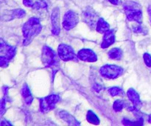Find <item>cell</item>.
Here are the masks:
<instances>
[{
  "label": "cell",
  "instance_id": "4316f807",
  "mask_svg": "<svg viewBox=\"0 0 151 126\" xmlns=\"http://www.w3.org/2000/svg\"><path fill=\"white\" fill-rule=\"evenodd\" d=\"M5 96H4V97L2 98L1 101V116H2L4 114V111H5L6 102H7V99H6Z\"/></svg>",
  "mask_w": 151,
  "mask_h": 126
},
{
  "label": "cell",
  "instance_id": "5bb4252c",
  "mask_svg": "<svg viewBox=\"0 0 151 126\" xmlns=\"http://www.w3.org/2000/svg\"><path fill=\"white\" fill-rule=\"evenodd\" d=\"M59 117L63 120L65 122L70 125H80V122L69 113L66 111H61L59 112Z\"/></svg>",
  "mask_w": 151,
  "mask_h": 126
},
{
  "label": "cell",
  "instance_id": "83f0119b",
  "mask_svg": "<svg viewBox=\"0 0 151 126\" xmlns=\"http://www.w3.org/2000/svg\"><path fill=\"white\" fill-rule=\"evenodd\" d=\"M102 89H103V87L101 86V84H98V83H96V84H94L93 85V90L95 92H97V93H99V92L101 91Z\"/></svg>",
  "mask_w": 151,
  "mask_h": 126
},
{
  "label": "cell",
  "instance_id": "ba28073f",
  "mask_svg": "<svg viewBox=\"0 0 151 126\" xmlns=\"http://www.w3.org/2000/svg\"><path fill=\"white\" fill-rule=\"evenodd\" d=\"M83 19L84 22L91 28L97 26V21H98V16L96 12L91 7H86L83 10L82 13Z\"/></svg>",
  "mask_w": 151,
  "mask_h": 126
},
{
  "label": "cell",
  "instance_id": "7a4b0ae2",
  "mask_svg": "<svg viewBox=\"0 0 151 126\" xmlns=\"http://www.w3.org/2000/svg\"><path fill=\"white\" fill-rule=\"evenodd\" d=\"M59 56L49 46H44L41 52V62L44 66L50 68L52 71L53 76L55 74L60 68Z\"/></svg>",
  "mask_w": 151,
  "mask_h": 126
},
{
  "label": "cell",
  "instance_id": "ac0fdd59",
  "mask_svg": "<svg viewBox=\"0 0 151 126\" xmlns=\"http://www.w3.org/2000/svg\"><path fill=\"white\" fill-rule=\"evenodd\" d=\"M86 119L87 121L89 123H91V124L96 125L100 124V119H99L98 117H97L92 111H91V110L88 111V113H87Z\"/></svg>",
  "mask_w": 151,
  "mask_h": 126
},
{
  "label": "cell",
  "instance_id": "d6986e66",
  "mask_svg": "<svg viewBox=\"0 0 151 126\" xmlns=\"http://www.w3.org/2000/svg\"><path fill=\"white\" fill-rule=\"evenodd\" d=\"M49 7L48 1L47 0H37L34 2L32 8L34 10H39L41 9H47Z\"/></svg>",
  "mask_w": 151,
  "mask_h": 126
},
{
  "label": "cell",
  "instance_id": "4fadbf2b",
  "mask_svg": "<svg viewBox=\"0 0 151 126\" xmlns=\"http://www.w3.org/2000/svg\"><path fill=\"white\" fill-rule=\"evenodd\" d=\"M115 42V33L113 30H109L104 34L103 42L101 43L102 48H107L114 44Z\"/></svg>",
  "mask_w": 151,
  "mask_h": 126
},
{
  "label": "cell",
  "instance_id": "8fae6325",
  "mask_svg": "<svg viewBox=\"0 0 151 126\" xmlns=\"http://www.w3.org/2000/svg\"><path fill=\"white\" fill-rule=\"evenodd\" d=\"M78 59L83 62H94L97 60V54L92 50L88 48L81 49L78 53Z\"/></svg>",
  "mask_w": 151,
  "mask_h": 126
},
{
  "label": "cell",
  "instance_id": "cb8c5ba5",
  "mask_svg": "<svg viewBox=\"0 0 151 126\" xmlns=\"http://www.w3.org/2000/svg\"><path fill=\"white\" fill-rule=\"evenodd\" d=\"M133 31L136 34H147V31L145 30V28H143L142 25H140V24H139V25L137 26H134L133 27Z\"/></svg>",
  "mask_w": 151,
  "mask_h": 126
},
{
  "label": "cell",
  "instance_id": "ffe728a7",
  "mask_svg": "<svg viewBox=\"0 0 151 126\" xmlns=\"http://www.w3.org/2000/svg\"><path fill=\"white\" fill-rule=\"evenodd\" d=\"M26 15V12L23 9H15V10L10 11V16H11L10 20L13 19H21L23 18Z\"/></svg>",
  "mask_w": 151,
  "mask_h": 126
},
{
  "label": "cell",
  "instance_id": "1f68e13d",
  "mask_svg": "<svg viewBox=\"0 0 151 126\" xmlns=\"http://www.w3.org/2000/svg\"><path fill=\"white\" fill-rule=\"evenodd\" d=\"M147 13H148L149 19H150V24H151V5L149 6L148 8H147Z\"/></svg>",
  "mask_w": 151,
  "mask_h": 126
},
{
  "label": "cell",
  "instance_id": "f1b7e54d",
  "mask_svg": "<svg viewBox=\"0 0 151 126\" xmlns=\"http://www.w3.org/2000/svg\"><path fill=\"white\" fill-rule=\"evenodd\" d=\"M23 4L27 7H32L34 2L33 0H23Z\"/></svg>",
  "mask_w": 151,
  "mask_h": 126
},
{
  "label": "cell",
  "instance_id": "30bf717a",
  "mask_svg": "<svg viewBox=\"0 0 151 126\" xmlns=\"http://www.w3.org/2000/svg\"><path fill=\"white\" fill-rule=\"evenodd\" d=\"M52 34L55 36L58 35L60 33V10L58 7H55L52 12Z\"/></svg>",
  "mask_w": 151,
  "mask_h": 126
},
{
  "label": "cell",
  "instance_id": "d6a6232c",
  "mask_svg": "<svg viewBox=\"0 0 151 126\" xmlns=\"http://www.w3.org/2000/svg\"><path fill=\"white\" fill-rule=\"evenodd\" d=\"M148 122L150 123H151V114H150V115H149V117H148Z\"/></svg>",
  "mask_w": 151,
  "mask_h": 126
},
{
  "label": "cell",
  "instance_id": "5b68a950",
  "mask_svg": "<svg viewBox=\"0 0 151 126\" xmlns=\"http://www.w3.org/2000/svg\"><path fill=\"white\" fill-rule=\"evenodd\" d=\"M60 100L58 95L52 94L40 99V110L42 113H47L54 109L56 104Z\"/></svg>",
  "mask_w": 151,
  "mask_h": 126
},
{
  "label": "cell",
  "instance_id": "e0dca14e",
  "mask_svg": "<svg viewBox=\"0 0 151 126\" xmlns=\"http://www.w3.org/2000/svg\"><path fill=\"white\" fill-rule=\"evenodd\" d=\"M108 55H109V57L111 59H113V60H120L122 58V56H123V53H122V50L120 48L114 47V48H112L109 52Z\"/></svg>",
  "mask_w": 151,
  "mask_h": 126
},
{
  "label": "cell",
  "instance_id": "f546056e",
  "mask_svg": "<svg viewBox=\"0 0 151 126\" xmlns=\"http://www.w3.org/2000/svg\"><path fill=\"white\" fill-rule=\"evenodd\" d=\"M109 2L114 5H119V4H122V0H109Z\"/></svg>",
  "mask_w": 151,
  "mask_h": 126
},
{
  "label": "cell",
  "instance_id": "52a82bcc",
  "mask_svg": "<svg viewBox=\"0 0 151 126\" xmlns=\"http://www.w3.org/2000/svg\"><path fill=\"white\" fill-rule=\"evenodd\" d=\"M79 17L78 14L73 10H68L63 16V27L66 31L72 29L78 25Z\"/></svg>",
  "mask_w": 151,
  "mask_h": 126
},
{
  "label": "cell",
  "instance_id": "8992f818",
  "mask_svg": "<svg viewBox=\"0 0 151 126\" xmlns=\"http://www.w3.org/2000/svg\"><path fill=\"white\" fill-rule=\"evenodd\" d=\"M58 53L60 59L64 62L78 61V56L75 53L74 49L68 44H60L58 47Z\"/></svg>",
  "mask_w": 151,
  "mask_h": 126
},
{
  "label": "cell",
  "instance_id": "484cf974",
  "mask_svg": "<svg viewBox=\"0 0 151 126\" xmlns=\"http://www.w3.org/2000/svg\"><path fill=\"white\" fill-rule=\"evenodd\" d=\"M9 62H10V60H9V59H6L4 56H0V65H1V68H7L9 65Z\"/></svg>",
  "mask_w": 151,
  "mask_h": 126
},
{
  "label": "cell",
  "instance_id": "7c38bea8",
  "mask_svg": "<svg viewBox=\"0 0 151 126\" xmlns=\"http://www.w3.org/2000/svg\"><path fill=\"white\" fill-rule=\"evenodd\" d=\"M127 95H128V97L130 101L132 102L133 106L137 108V110H139L140 107L142 106V102L140 100L139 93L134 88H130L128 90Z\"/></svg>",
  "mask_w": 151,
  "mask_h": 126
},
{
  "label": "cell",
  "instance_id": "6da1fadb",
  "mask_svg": "<svg viewBox=\"0 0 151 126\" xmlns=\"http://www.w3.org/2000/svg\"><path fill=\"white\" fill-rule=\"evenodd\" d=\"M42 25L40 20L36 17H32L28 19L27 22L23 25L22 34H23V44L27 46L32 40L41 33Z\"/></svg>",
  "mask_w": 151,
  "mask_h": 126
},
{
  "label": "cell",
  "instance_id": "d4e9b609",
  "mask_svg": "<svg viewBox=\"0 0 151 126\" xmlns=\"http://www.w3.org/2000/svg\"><path fill=\"white\" fill-rule=\"evenodd\" d=\"M143 58H144V61L145 65L149 68H151V56L148 53H145L143 55Z\"/></svg>",
  "mask_w": 151,
  "mask_h": 126
},
{
  "label": "cell",
  "instance_id": "277c9868",
  "mask_svg": "<svg viewBox=\"0 0 151 126\" xmlns=\"http://www.w3.org/2000/svg\"><path fill=\"white\" fill-rule=\"evenodd\" d=\"M124 69L118 65H103L100 68V75L106 79H114L122 75Z\"/></svg>",
  "mask_w": 151,
  "mask_h": 126
},
{
  "label": "cell",
  "instance_id": "9a60e30c",
  "mask_svg": "<svg viewBox=\"0 0 151 126\" xmlns=\"http://www.w3.org/2000/svg\"><path fill=\"white\" fill-rule=\"evenodd\" d=\"M21 93H22V96L24 98V100L25 103L27 105H31V103L32 102V100H33V97H32V95L31 93V91L27 84H24L22 88Z\"/></svg>",
  "mask_w": 151,
  "mask_h": 126
},
{
  "label": "cell",
  "instance_id": "2e32d148",
  "mask_svg": "<svg viewBox=\"0 0 151 126\" xmlns=\"http://www.w3.org/2000/svg\"><path fill=\"white\" fill-rule=\"evenodd\" d=\"M96 29H97V32L100 33V34H106L107 31L110 30V25L103 18H99L97 26H96Z\"/></svg>",
  "mask_w": 151,
  "mask_h": 126
},
{
  "label": "cell",
  "instance_id": "603a6c76",
  "mask_svg": "<svg viewBox=\"0 0 151 126\" xmlns=\"http://www.w3.org/2000/svg\"><path fill=\"white\" fill-rule=\"evenodd\" d=\"M124 108H125V101L121 100V99H116L114 102L113 109L116 112H120Z\"/></svg>",
  "mask_w": 151,
  "mask_h": 126
},
{
  "label": "cell",
  "instance_id": "9c48e42d",
  "mask_svg": "<svg viewBox=\"0 0 151 126\" xmlns=\"http://www.w3.org/2000/svg\"><path fill=\"white\" fill-rule=\"evenodd\" d=\"M0 53L1 56H4L10 61L16 55V47L7 44L1 39V43H0Z\"/></svg>",
  "mask_w": 151,
  "mask_h": 126
},
{
  "label": "cell",
  "instance_id": "3957f363",
  "mask_svg": "<svg viewBox=\"0 0 151 126\" xmlns=\"http://www.w3.org/2000/svg\"><path fill=\"white\" fill-rule=\"evenodd\" d=\"M126 17L130 22H136L138 24L142 22V10L139 4L134 1H128L123 5Z\"/></svg>",
  "mask_w": 151,
  "mask_h": 126
},
{
  "label": "cell",
  "instance_id": "44dd1931",
  "mask_svg": "<svg viewBox=\"0 0 151 126\" xmlns=\"http://www.w3.org/2000/svg\"><path fill=\"white\" fill-rule=\"evenodd\" d=\"M109 94L112 96H125V92L122 90L121 87H110V88L108 90Z\"/></svg>",
  "mask_w": 151,
  "mask_h": 126
},
{
  "label": "cell",
  "instance_id": "7402d4cb",
  "mask_svg": "<svg viewBox=\"0 0 151 126\" xmlns=\"http://www.w3.org/2000/svg\"><path fill=\"white\" fill-rule=\"evenodd\" d=\"M122 124L125 125H143L144 120L142 117H139L137 121H131V120L128 119H122Z\"/></svg>",
  "mask_w": 151,
  "mask_h": 126
},
{
  "label": "cell",
  "instance_id": "4dcf8cb0",
  "mask_svg": "<svg viewBox=\"0 0 151 126\" xmlns=\"http://www.w3.org/2000/svg\"><path fill=\"white\" fill-rule=\"evenodd\" d=\"M1 125L4 126V125H12L11 123H9L8 121L5 119H2L1 122Z\"/></svg>",
  "mask_w": 151,
  "mask_h": 126
}]
</instances>
